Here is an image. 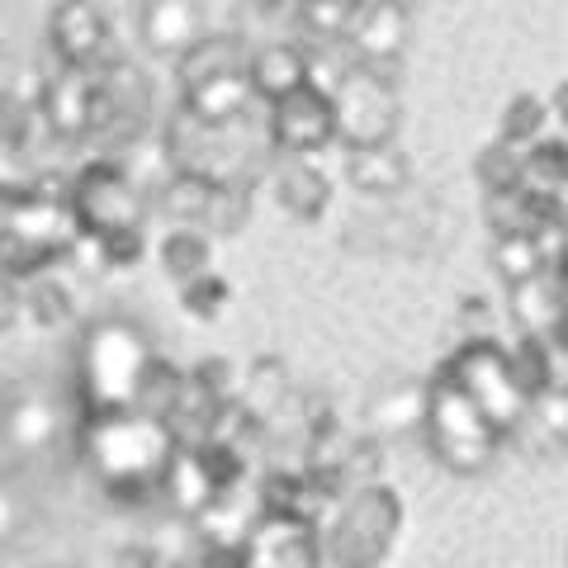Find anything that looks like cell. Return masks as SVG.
<instances>
[{"instance_id": "1", "label": "cell", "mask_w": 568, "mask_h": 568, "mask_svg": "<svg viewBox=\"0 0 568 568\" xmlns=\"http://www.w3.org/2000/svg\"><path fill=\"white\" fill-rule=\"evenodd\" d=\"M85 446H91V465L104 474L110 488H142L148 478L166 474L175 436L166 417L148 413V407H114V413H95Z\"/></svg>"}, {"instance_id": "2", "label": "cell", "mask_w": 568, "mask_h": 568, "mask_svg": "<svg viewBox=\"0 0 568 568\" xmlns=\"http://www.w3.org/2000/svg\"><path fill=\"white\" fill-rule=\"evenodd\" d=\"M148 369H152L148 342H142L133 327L104 323V327L91 332V342H85V394H91L95 413L138 407Z\"/></svg>"}, {"instance_id": "4", "label": "cell", "mask_w": 568, "mask_h": 568, "mask_svg": "<svg viewBox=\"0 0 568 568\" xmlns=\"http://www.w3.org/2000/svg\"><path fill=\"white\" fill-rule=\"evenodd\" d=\"M6 436H10V446L14 450H43L52 436H58V407L43 403V398H20L10 407V417H6Z\"/></svg>"}, {"instance_id": "5", "label": "cell", "mask_w": 568, "mask_h": 568, "mask_svg": "<svg viewBox=\"0 0 568 568\" xmlns=\"http://www.w3.org/2000/svg\"><path fill=\"white\" fill-rule=\"evenodd\" d=\"M14 521H20V507H14V497H10L6 488H0V540H10Z\"/></svg>"}, {"instance_id": "3", "label": "cell", "mask_w": 568, "mask_h": 568, "mask_svg": "<svg viewBox=\"0 0 568 568\" xmlns=\"http://www.w3.org/2000/svg\"><path fill=\"white\" fill-rule=\"evenodd\" d=\"M426 422H432V440L436 450L459 469H478L497 446V426L478 413V403L465 388H440L436 403L426 407Z\"/></svg>"}]
</instances>
